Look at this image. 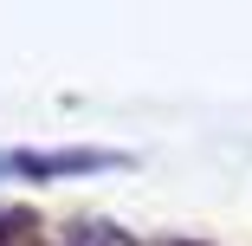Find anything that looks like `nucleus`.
<instances>
[{
    "mask_svg": "<svg viewBox=\"0 0 252 246\" xmlns=\"http://www.w3.org/2000/svg\"><path fill=\"white\" fill-rule=\"evenodd\" d=\"M117 156L104 149H52V156H32V149H7L0 156V175H32V181H59V175H84V169H110Z\"/></svg>",
    "mask_w": 252,
    "mask_h": 246,
    "instance_id": "nucleus-1",
    "label": "nucleus"
},
{
    "mask_svg": "<svg viewBox=\"0 0 252 246\" xmlns=\"http://www.w3.org/2000/svg\"><path fill=\"white\" fill-rule=\"evenodd\" d=\"M0 246H32V233L26 227H0Z\"/></svg>",
    "mask_w": 252,
    "mask_h": 246,
    "instance_id": "nucleus-2",
    "label": "nucleus"
}]
</instances>
